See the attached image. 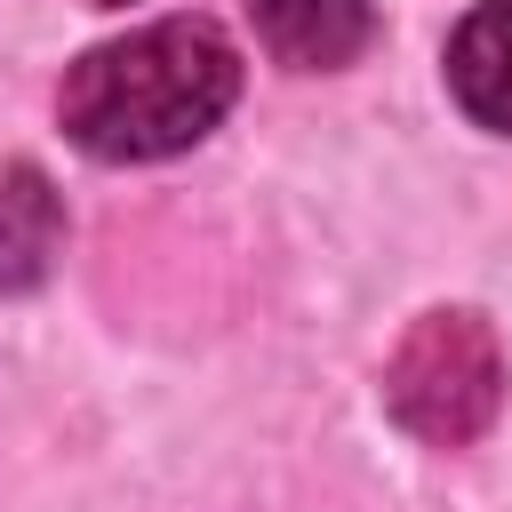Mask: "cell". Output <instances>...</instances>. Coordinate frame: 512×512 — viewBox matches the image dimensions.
<instances>
[{"label":"cell","mask_w":512,"mask_h":512,"mask_svg":"<svg viewBox=\"0 0 512 512\" xmlns=\"http://www.w3.org/2000/svg\"><path fill=\"white\" fill-rule=\"evenodd\" d=\"M448 88H456V104L480 128L512 136V0H480L456 24V40H448Z\"/></svg>","instance_id":"obj_4"},{"label":"cell","mask_w":512,"mask_h":512,"mask_svg":"<svg viewBox=\"0 0 512 512\" xmlns=\"http://www.w3.org/2000/svg\"><path fill=\"white\" fill-rule=\"evenodd\" d=\"M64 240L56 184L32 160H0V288H32Z\"/></svg>","instance_id":"obj_5"},{"label":"cell","mask_w":512,"mask_h":512,"mask_svg":"<svg viewBox=\"0 0 512 512\" xmlns=\"http://www.w3.org/2000/svg\"><path fill=\"white\" fill-rule=\"evenodd\" d=\"M384 400L424 448L480 440L504 400V352H496L488 320L480 312H424L384 368Z\"/></svg>","instance_id":"obj_2"},{"label":"cell","mask_w":512,"mask_h":512,"mask_svg":"<svg viewBox=\"0 0 512 512\" xmlns=\"http://www.w3.org/2000/svg\"><path fill=\"white\" fill-rule=\"evenodd\" d=\"M240 96V56L208 16H160L64 72V128L96 160H168L200 144Z\"/></svg>","instance_id":"obj_1"},{"label":"cell","mask_w":512,"mask_h":512,"mask_svg":"<svg viewBox=\"0 0 512 512\" xmlns=\"http://www.w3.org/2000/svg\"><path fill=\"white\" fill-rule=\"evenodd\" d=\"M96 8H128V0H96Z\"/></svg>","instance_id":"obj_6"},{"label":"cell","mask_w":512,"mask_h":512,"mask_svg":"<svg viewBox=\"0 0 512 512\" xmlns=\"http://www.w3.org/2000/svg\"><path fill=\"white\" fill-rule=\"evenodd\" d=\"M248 16L288 72H336L368 48V0H248Z\"/></svg>","instance_id":"obj_3"}]
</instances>
